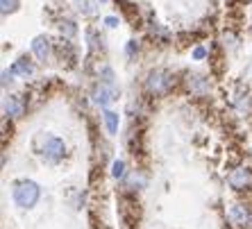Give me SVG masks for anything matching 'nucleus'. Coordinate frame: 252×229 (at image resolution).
<instances>
[{
	"mask_svg": "<svg viewBox=\"0 0 252 229\" xmlns=\"http://www.w3.org/2000/svg\"><path fill=\"white\" fill-rule=\"evenodd\" d=\"M9 68H12L14 75L21 77V80H32V77L36 75V61H32V57H28V55H21Z\"/></svg>",
	"mask_w": 252,
	"mask_h": 229,
	"instance_id": "9b49d317",
	"label": "nucleus"
},
{
	"mask_svg": "<svg viewBox=\"0 0 252 229\" xmlns=\"http://www.w3.org/2000/svg\"><path fill=\"white\" fill-rule=\"evenodd\" d=\"M95 75H98L100 82H107V84H116V73H114V68L107 61H100L98 66H95Z\"/></svg>",
	"mask_w": 252,
	"mask_h": 229,
	"instance_id": "aec40b11",
	"label": "nucleus"
},
{
	"mask_svg": "<svg viewBox=\"0 0 252 229\" xmlns=\"http://www.w3.org/2000/svg\"><path fill=\"white\" fill-rule=\"evenodd\" d=\"M89 98H91V105L94 107L107 109L112 102H116L118 98H121V88H118V84H107V82H100L98 80V82L94 84V88H91Z\"/></svg>",
	"mask_w": 252,
	"mask_h": 229,
	"instance_id": "20e7f679",
	"label": "nucleus"
},
{
	"mask_svg": "<svg viewBox=\"0 0 252 229\" xmlns=\"http://www.w3.org/2000/svg\"><path fill=\"white\" fill-rule=\"evenodd\" d=\"M30 50H32V55L36 57V61L46 64L48 59L55 55V43H53V39H50L48 34H39V36H34V39H32Z\"/></svg>",
	"mask_w": 252,
	"mask_h": 229,
	"instance_id": "1a4fd4ad",
	"label": "nucleus"
},
{
	"mask_svg": "<svg viewBox=\"0 0 252 229\" xmlns=\"http://www.w3.org/2000/svg\"><path fill=\"white\" fill-rule=\"evenodd\" d=\"M21 9V0H0V14L2 16H12Z\"/></svg>",
	"mask_w": 252,
	"mask_h": 229,
	"instance_id": "5701e85b",
	"label": "nucleus"
},
{
	"mask_svg": "<svg viewBox=\"0 0 252 229\" xmlns=\"http://www.w3.org/2000/svg\"><path fill=\"white\" fill-rule=\"evenodd\" d=\"M84 39H87L89 53H100V50H105V36L100 34V29L89 28L87 32H84Z\"/></svg>",
	"mask_w": 252,
	"mask_h": 229,
	"instance_id": "2eb2a0df",
	"label": "nucleus"
},
{
	"mask_svg": "<svg viewBox=\"0 0 252 229\" xmlns=\"http://www.w3.org/2000/svg\"><path fill=\"white\" fill-rule=\"evenodd\" d=\"M25 112H28V100H25V95L9 93L2 98V114H5V118L18 120V118L25 116Z\"/></svg>",
	"mask_w": 252,
	"mask_h": 229,
	"instance_id": "6e6552de",
	"label": "nucleus"
},
{
	"mask_svg": "<svg viewBox=\"0 0 252 229\" xmlns=\"http://www.w3.org/2000/svg\"><path fill=\"white\" fill-rule=\"evenodd\" d=\"M227 184L236 193H246L252 188V168L250 166H236L227 175Z\"/></svg>",
	"mask_w": 252,
	"mask_h": 229,
	"instance_id": "423d86ee",
	"label": "nucleus"
},
{
	"mask_svg": "<svg viewBox=\"0 0 252 229\" xmlns=\"http://www.w3.org/2000/svg\"><path fill=\"white\" fill-rule=\"evenodd\" d=\"M182 84L187 93H191L193 98H207L211 93V77L205 73H187Z\"/></svg>",
	"mask_w": 252,
	"mask_h": 229,
	"instance_id": "39448f33",
	"label": "nucleus"
},
{
	"mask_svg": "<svg viewBox=\"0 0 252 229\" xmlns=\"http://www.w3.org/2000/svg\"><path fill=\"white\" fill-rule=\"evenodd\" d=\"M98 2H100V5H107V2H109V0H98Z\"/></svg>",
	"mask_w": 252,
	"mask_h": 229,
	"instance_id": "bb28decb",
	"label": "nucleus"
},
{
	"mask_svg": "<svg viewBox=\"0 0 252 229\" xmlns=\"http://www.w3.org/2000/svg\"><path fill=\"white\" fill-rule=\"evenodd\" d=\"M209 55H211V50L207 43H195V46L191 48V59H193V61H205V59H209Z\"/></svg>",
	"mask_w": 252,
	"mask_h": 229,
	"instance_id": "4be33fe9",
	"label": "nucleus"
},
{
	"mask_svg": "<svg viewBox=\"0 0 252 229\" xmlns=\"http://www.w3.org/2000/svg\"><path fill=\"white\" fill-rule=\"evenodd\" d=\"M102 25H105L107 29H116L118 25H121V18H118L116 14H109V16L102 18Z\"/></svg>",
	"mask_w": 252,
	"mask_h": 229,
	"instance_id": "393cba45",
	"label": "nucleus"
},
{
	"mask_svg": "<svg viewBox=\"0 0 252 229\" xmlns=\"http://www.w3.org/2000/svg\"><path fill=\"white\" fill-rule=\"evenodd\" d=\"M141 53V43L136 41V39H129L127 43H125V57L127 59H136Z\"/></svg>",
	"mask_w": 252,
	"mask_h": 229,
	"instance_id": "b1692460",
	"label": "nucleus"
},
{
	"mask_svg": "<svg viewBox=\"0 0 252 229\" xmlns=\"http://www.w3.org/2000/svg\"><path fill=\"white\" fill-rule=\"evenodd\" d=\"M55 55H57V59L66 66H73L77 61V48L73 46L70 39H59V41L55 43Z\"/></svg>",
	"mask_w": 252,
	"mask_h": 229,
	"instance_id": "9d476101",
	"label": "nucleus"
},
{
	"mask_svg": "<svg viewBox=\"0 0 252 229\" xmlns=\"http://www.w3.org/2000/svg\"><path fill=\"white\" fill-rule=\"evenodd\" d=\"M175 88V75L168 68H150L143 77V91L148 98H166Z\"/></svg>",
	"mask_w": 252,
	"mask_h": 229,
	"instance_id": "f03ea898",
	"label": "nucleus"
},
{
	"mask_svg": "<svg viewBox=\"0 0 252 229\" xmlns=\"http://www.w3.org/2000/svg\"><path fill=\"white\" fill-rule=\"evenodd\" d=\"M14 71L12 68H5V71H2V88H7V86H14Z\"/></svg>",
	"mask_w": 252,
	"mask_h": 229,
	"instance_id": "a878e982",
	"label": "nucleus"
},
{
	"mask_svg": "<svg viewBox=\"0 0 252 229\" xmlns=\"http://www.w3.org/2000/svg\"><path fill=\"white\" fill-rule=\"evenodd\" d=\"M225 216H227V223L232 225V227H236V229H248L252 225V213H250V209H248L243 202L229 204L227 211H225Z\"/></svg>",
	"mask_w": 252,
	"mask_h": 229,
	"instance_id": "0eeeda50",
	"label": "nucleus"
},
{
	"mask_svg": "<svg viewBox=\"0 0 252 229\" xmlns=\"http://www.w3.org/2000/svg\"><path fill=\"white\" fill-rule=\"evenodd\" d=\"M250 25H252V5H250Z\"/></svg>",
	"mask_w": 252,
	"mask_h": 229,
	"instance_id": "cd10ccee",
	"label": "nucleus"
},
{
	"mask_svg": "<svg viewBox=\"0 0 252 229\" xmlns=\"http://www.w3.org/2000/svg\"><path fill=\"white\" fill-rule=\"evenodd\" d=\"M146 175H143V171H129L127 177H125L123 182V188L127 191V193H139L141 188H146Z\"/></svg>",
	"mask_w": 252,
	"mask_h": 229,
	"instance_id": "ddd939ff",
	"label": "nucleus"
},
{
	"mask_svg": "<svg viewBox=\"0 0 252 229\" xmlns=\"http://www.w3.org/2000/svg\"><path fill=\"white\" fill-rule=\"evenodd\" d=\"M102 125H105L107 134L116 136L118 127H121V116H118V112H114V109H102Z\"/></svg>",
	"mask_w": 252,
	"mask_h": 229,
	"instance_id": "dca6fc26",
	"label": "nucleus"
},
{
	"mask_svg": "<svg viewBox=\"0 0 252 229\" xmlns=\"http://www.w3.org/2000/svg\"><path fill=\"white\" fill-rule=\"evenodd\" d=\"M109 172H112V177L116 182H123L129 171H127V164H125L123 159H114L112 166H109Z\"/></svg>",
	"mask_w": 252,
	"mask_h": 229,
	"instance_id": "412c9836",
	"label": "nucleus"
},
{
	"mask_svg": "<svg viewBox=\"0 0 252 229\" xmlns=\"http://www.w3.org/2000/svg\"><path fill=\"white\" fill-rule=\"evenodd\" d=\"M232 107H234L236 114L248 116V114L252 112V95H250V91H246V88L234 91V95H232Z\"/></svg>",
	"mask_w": 252,
	"mask_h": 229,
	"instance_id": "f8f14e48",
	"label": "nucleus"
},
{
	"mask_svg": "<svg viewBox=\"0 0 252 229\" xmlns=\"http://www.w3.org/2000/svg\"><path fill=\"white\" fill-rule=\"evenodd\" d=\"M55 28H57V32H59L62 39H70V41H73V39L77 36V32H80V28H77L75 21H73V18H66V16H59Z\"/></svg>",
	"mask_w": 252,
	"mask_h": 229,
	"instance_id": "4468645a",
	"label": "nucleus"
},
{
	"mask_svg": "<svg viewBox=\"0 0 252 229\" xmlns=\"http://www.w3.org/2000/svg\"><path fill=\"white\" fill-rule=\"evenodd\" d=\"M98 0H73V7H75L77 14H82L84 18H94L98 16Z\"/></svg>",
	"mask_w": 252,
	"mask_h": 229,
	"instance_id": "a211bd4d",
	"label": "nucleus"
},
{
	"mask_svg": "<svg viewBox=\"0 0 252 229\" xmlns=\"http://www.w3.org/2000/svg\"><path fill=\"white\" fill-rule=\"evenodd\" d=\"M12 200L18 209L30 211L34 209L41 200V186L34 182V179H18L12 186Z\"/></svg>",
	"mask_w": 252,
	"mask_h": 229,
	"instance_id": "7ed1b4c3",
	"label": "nucleus"
},
{
	"mask_svg": "<svg viewBox=\"0 0 252 229\" xmlns=\"http://www.w3.org/2000/svg\"><path fill=\"white\" fill-rule=\"evenodd\" d=\"M148 34H150V39H155L157 43L173 41V32H170L166 25H161V23H150L148 25Z\"/></svg>",
	"mask_w": 252,
	"mask_h": 229,
	"instance_id": "f3484780",
	"label": "nucleus"
},
{
	"mask_svg": "<svg viewBox=\"0 0 252 229\" xmlns=\"http://www.w3.org/2000/svg\"><path fill=\"white\" fill-rule=\"evenodd\" d=\"M239 34H236L234 29H225L223 32V36H220V48H223L225 53H232V50H236V48H239Z\"/></svg>",
	"mask_w": 252,
	"mask_h": 229,
	"instance_id": "6ab92c4d",
	"label": "nucleus"
},
{
	"mask_svg": "<svg viewBox=\"0 0 252 229\" xmlns=\"http://www.w3.org/2000/svg\"><path fill=\"white\" fill-rule=\"evenodd\" d=\"M32 150L39 157V161L46 166H59L66 159V141L57 134H50V132H39L32 141Z\"/></svg>",
	"mask_w": 252,
	"mask_h": 229,
	"instance_id": "f257e3e1",
	"label": "nucleus"
}]
</instances>
